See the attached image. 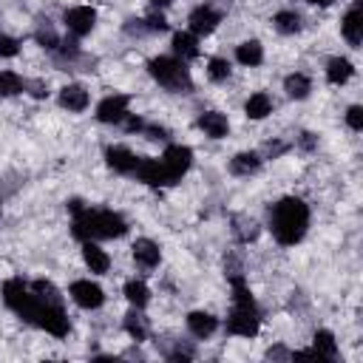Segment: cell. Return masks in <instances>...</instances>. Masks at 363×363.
I'll use <instances>...</instances> for the list:
<instances>
[{
  "label": "cell",
  "mask_w": 363,
  "mask_h": 363,
  "mask_svg": "<svg viewBox=\"0 0 363 363\" xmlns=\"http://www.w3.org/2000/svg\"><path fill=\"white\" fill-rule=\"evenodd\" d=\"M68 210L74 213V235L79 241H96V238H119L128 233V224L113 210H91L82 201H68Z\"/></svg>",
  "instance_id": "cell-1"
},
{
  "label": "cell",
  "mask_w": 363,
  "mask_h": 363,
  "mask_svg": "<svg viewBox=\"0 0 363 363\" xmlns=\"http://www.w3.org/2000/svg\"><path fill=\"white\" fill-rule=\"evenodd\" d=\"M269 227H272V235H275L278 244H284V247L298 244L306 235V227H309L306 201H301L298 196H286V199L275 201L272 210H269Z\"/></svg>",
  "instance_id": "cell-2"
},
{
  "label": "cell",
  "mask_w": 363,
  "mask_h": 363,
  "mask_svg": "<svg viewBox=\"0 0 363 363\" xmlns=\"http://www.w3.org/2000/svg\"><path fill=\"white\" fill-rule=\"evenodd\" d=\"M230 284H233V312L227 318V332L241 335V337H252L258 332V326H261L252 292L247 289V284H244V278L238 272H230Z\"/></svg>",
  "instance_id": "cell-3"
},
{
  "label": "cell",
  "mask_w": 363,
  "mask_h": 363,
  "mask_svg": "<svg viewBox=\"0 0 363 363\" xmlns=\"http://www.w3.org/2000/svg\"><path fill=\"white\" fill-rule=\"evenodd\" d=\"M147 71L162 88H167L173 94H190L193 91L190 71L184 68V60H179V57H153L147 62Z\"/></svg>",
  "instance_id": "cell-4"
},
{
  "label": "cell",
  "mask_w": 363,
  "mask_h": 363,
  "mask_svg": "<svg viewBox=\"0 0 363 363\" xmlns=\"http://www.w3.org/2000/svg\"><path fill=\"white\" fill-rule=\"evenodd\" d=\"M3 301H6L9 309H14L20 318H26V320H31V323H34L37 309H40V303H43L20 278H9V281L3 284Z\"/></svg>",
  "instance_id": "cell-5"
},
{
  "label": "cell",
  "mask_w": 363,
  "mask_h": 363,
  "mask_svg": "<svg viewBox=\"0 0 363 363\" xmlns=\"http://www.w3.org/2000/svg\"><path fill=\"white\" fill-rule=\"evenodd\" d=\"M34 323H37L40 329H45L48 335H54V337H65V335H68V329H71L68 315L62 312V306H60V303H45V301L40 303Z\"/></svg>",
  "instance_id": "cell-6"
},
{
  "label": "cell",
  "mask_w": 363,
  "mask_h": 363,
  "mask_svg": "<svg viewBox=\"0 0 363 363\" xmlns=\"http://www.w3.org/2000/svg\"><path fill=\"white\" fill-rule=\"evenodd\" d=\"M162 164H164V170H167L170 184H176V182L190 170V164H193V150H190L187 145H167V150H164V156H162Z\"/></svg>",
  "instance_id": "cell-7"
},
{
  "label": "cell",
  "mask_w": 363,
  "mask_h": 363,
  "mask_svg": "<svg viewBox=\"0 0 363 363\" xmlns=\"http://www.w3.org/2000/svg\"><path fill=\"white\" fill-rule=\"evenodd\" d=\"M68 292H71L74 303H77V306H82V309H99V306L105 303V292H102V286H99V284H94V281H88V278L74 281Z\"/></svg>",
  "instance_id": "cell-8"
},
{
  "label": "cell",
  "mask_w": 363,
  "mask_h": 363,
  "mask_svg": "<svg viewBox=\"0 0 363 363\" xmlns=\"http://www.w3.org/2000/svg\"><path fill=\"white\" fill-rule=\"evenodd\" d=\"M65 26L74 37H85L96 26V11L91 6H74V9L65 11Z\"/></svg>",
  "instance_id": "cell-9"
},
{
  "label": "cell",
  "mask_w": 363,
  "mask_h": 363,
  "mask_svg": "<svg viewBox=\"0 0 363 363\" xmlns=\"http://www.w3.org/2000/svg\"><path fill=\"white\" fill-rule=\"evenodd\" d=\"M128 96L125 94H113V96H105L99 105H96V119L105 122V125H116L128 116Z\"/></svg>",
  "instance_id": "cell-10"
},
{
  "label": "cell",
  "mask_w": 363,
  "mask_h": 363,
  "mask_svg": "<svg viewBox=\"0 0 363 363\" xmlns=\"http://www.w3.org/2000/svg\"><path fill=\"white\" fill-rule=\"evenodd\" d=\"M187 23H190V34L204 37V34H213V31H216V26L221 23V14H218L213 6H199V9L190 11Z\"/></svg>",
  "instance_id": "cell-11"
},
{
  "label": "cell",
  "mask_w": 363,
  "mask_h": 363,
  "mask_svg": "<svg viewBox=\"0 0 363 363\" xmlns=\"http://www.w3.org/2000/svg\"><path fill=\"white\" fill-rule=\"evenodd\" d=\"M133 176H136L139 182L150 184V187H164V184H170V179H167V170H164L162 159H139V162H136Z\"/></svg>",
  "instance_id": "cell-12"
},
{
  "label": "cell",
  "mask_w": 363,
  "mask_h": 363,
  "mask_svg": "<svg viewBox=\"0 0 363 363\" xmlns=\"http://www.w3.org/2000/svg\"><path fill=\"white\" fill-rule=\"evenodd\" d=\"M340 31H343V37H346V43L349 45H360V40H363V14H360V0H354L352 3V9L343 14V20H340Z\"/></svg>",
  "instance_id": "cell-13"
},
{
  "label": "cell",
  "mask_w": 363,
  "mask_h": 363,
  "mask_svg": "<svg viewBox=\"0 0 363 363\" xmlns=\"http://www.w3.org/2000/svg\"><path fill=\"white\" fill-rule=\"evenodd\" d=\"M133 258H136L139 267L153 269V267L162 261V250H159L156 241H150V238H139V241H133Z\"/></svg>",
  "instance_id": "cell-14"
},
{
  "label": "cell",
  "mask_w": 363,
  "mask_h": 363,
  "mask_svg": "<svg viewBox=\"0 0 363 363\" xmlns=\"http://www.w3.org/2000/svg\"><path fill=\"white\" fill-rule=\"evenodd\" d=\"M105 159H108V164L116 170V173H133L136 170V156L128 150V147H122V145H111L108 150H105Z\"/></svg>",
  "instance_id": "cell-15"
},
{
  "label": "cell",
  "mask_w": 363,
  "mask_h": 363,
  "mask_svg": "<svg viewBox=\"0 0 363 363\" xmlns=\"http://www.w3.org/2000/svg\"><path fill=\"white\" fill-rule=\"evenodd\" d=\"M199 128H201L210 139H221V136H227L230 122H227V116L218 113V111H204V113L199 116Z\"/></svg>",
  "instance_id": "cell-16"
},
{
  "label": "cell",
  "mask_w": 363,
  "mask_h": 363,
  "mask_svg": "<svg viewBox=\"0 0 363 363\" xmlns=\"http://www.w3.org/2000/svg\"><path fill=\"white\" fill-rule=\"evenodd\" d=\"M82 258H85V264H88L91 272H108V267H111L108 252L99 244H94V241H85L82 244Z\"/></svg>",
  "instance_id": "cell-17"
},
{
  "label": "cell",
  "mask_w": 363,
  "mask_h": 363,
  "mask_svg": "<svg viewBox=\"0 0 363 363\" xmlns=\"http://www.w3.org/2000/svg\"><path fill=\"white\" fill-rule=\"evenodd\" d=\"M352 74H354V65H352L346 57H332V60L326 62V79H329L332 85H343V82H349Z\"/></svg>",
  "instance_id": "cell-18"
},
{
  "label": "cell",
  "mask_w": 363,
  "mask_h": 363,
  "mask_svg": "<svg viewBox=\"0 0 363 363\" xmlns=\"http://www.w3.org/2000/svg\"><path fill=\"white\" fill-rule=\"evenodd\" d=\"M216 326H218V320L210 315V312H190L187 315V329L196 335V337H210L213 332H216Z\"/></svg>",
  "instance_id": "cell-19"
},
{
  "label": "cell",
  "mask_w": 363,
  "mask_h": 363,
  "mask_svg": "<svg viewBox=\"0 0 363 363\" xmlns=\"http://www.w3.org/2000/svg\"><path fill=\"white\" fill-rule=\"evenodd\" d=\"M60 105L68 111H85L88 108V91L82 85H65L60 91Z\"/></svg>",
  "instance_id": "cell-20"
},
{
  "label": "cell",
  "mask_w": 363,
  "mask_h": 363,
  "mask_svg": "<svg viewBox=\"0 0 363 363\" xmlns=\"http://www.w3.org/2000/svg\"><path fill=\"white\" fill-rule=\"evenodd\" d=\"M173 51H176L179 60H193V57H199V40H196V34H190V31L173 34Z\"/></svg>",
  "instance_id": "cell-21"
},
{
  "label": "cell",
  "mask_w": 363,
  "mask_h": 363,
  "mask_svg": "<svg viewBox=\"0 0 363 363\" xmlns=\"http://www.w3.org/2000/svg\"><path fill=\"white\" fill-rule=\"evenodd\" d=\"M235 60L241 62V65H261L264 62V48H261V43L258 40H247V43H241L238 48H235Z\"/></svg>",
  "instance_id": "cell-22"
},
{
  "label": "cell",
  "mask_w": 363,
  "mask_h": 363,
  "mask_svg": "<svg viewBox=\"0 0 363 363\" xmlns=\"http://www.w3.org/2000/svg\"><path fill=\"white\" fill-rule=\"evenodd\" d=\"M258 167H261V159H258V153H252V150L235 153V156L230 159V170H233L235 176H250V173H255Z\"/></svg>",
  "instance_id": "cell-23"
},
{
  "label": "cell",
  "mask_w": 363,
  "mask_h": 363,
  "mask_svg": "<svg viewBox=\"0 0 363 363\" xmlns=\"http://www.w3.org/2000/svg\"><path fill=\"white\" fill-rule=\"evenodd\" d=\"M312 343H315L312 352H315L318 357H326V360H335V357H337V343H335V335H332V332L318 329L315 337H312Z\"/></svg>",
  "instance_id": "cell-24"
},
{
  "label": "cell",
  "mask_w": 363,
  "mask_h": 363,
  "mask_svg": "<svg viewBox=\"0 0 363 363\" xmlns=\"http://www.w3.org/2000/svg\"><path fill=\"white\" fill-rule=\"evenodd\" d=\"M284 88H286V94H289L292 99H306L309 91H312V79L298 71V74H289V77L284 79Z\"/></svg>",
  "instance_id": "cell-25"
},
{
  "label": "cell",
  "mask_w": 363,
  "mask_h": 363,
  "mask_svg": "<svg viewBox=\"0 0 363 363\" xmlns=\"http://www.w3.org/2000/svg\"><path fill=\"white\" fill-rule=\"evenodd\" d=\"M244 111H247L250 119H264L267 113H272V99H269L264 91H258V94H252V96L247 99Z\"/></svg>",
  "instance_id": "cell-26"
},
{
  "label": "cell",
  "mask_w": 363,
  "mask_h": 363,
  "mask_svg": "<svg viewBox=\"0 0 363 363\" xmlns=\"http://www.w3.org/2000/svg\"><path fill=\"white\" fill-rule=\"evenodd\" d=\"M272 23H275V28H278L281 34H298V31H301V14L292 11V9L278 11V14L272 17Z\"/></svg>",
  "instance_id": "cell-27"
},
{
  "label": "cell",
  "mask_w": 363,
  "mask_h": 363,
  "mask_svg": "<svg viewBox=\"0 0 363 363\" xmlns=\"http://www.w3.org/2000/svg\"><path fill=\"white\" fill-rule=\"evenodd\" d=\"M125 298H128L136 309H142V306L150 301V289H147L142 281H128V284H125Z\"/></svg>",
  "instance_id": "cell-28"
},
{
  "label": "cell",
  "mask_w": 363,
  "mask_h": 363,
  "mask_svg": "<svg viewBox=\"0 0 363 363\" xmlns=\"http://www.w3.org/2000/svg\"><path fill=\"white\" fill-rule=\"evenodd\" d=\"M26 82L20 79V74L14 71H0V96H14V94H23Z\"/></svg>",
  "instance_id": "cell-29"
},
{
  "label": "cell",
  "mask_w": 363,
  "mask_h": 363,
  "mask_svg": "<svg viewBox=\"0 0 363 363\" xmlns=\"http://www.w3.org/2000/svg\"><path fill=\"white\" fill-rule=\"evenodd\" d=\"M207 77H210L213 82H224V79L230 77V62H227L224 57H213V60L207 62Z\"/></svg>",
  "instance_id": "cell-30"
},
{
  "label": "cell",
  "mask_w": 363,
  "mask_h": 363,
  "mask_svg": "<svg viewBox=\"0 0 363 363\" xmlns=\"http://www.w3.org/2000/svg\"><path fill=\"white\" fill-rule=\"evenodd\" d=\"M125 329H128V335H130L133 340H145V320H142L136 312L125 315Z\"/></svg>",
  "instance_id": "cell-31"
},
{
  "label": "cell",
  "mask_w": 363,
  "mask_h": 363,
  "mask_svg": "<svg viewBox=\"0 0 363 363\" xmlns=\"http://www.w3.org/2000/svg\"><path fill=\"white\" fill-rule=\"evenodd\" d=\"M37 43L45 45L48 51H60V43H62V40H60L51 28H40V31H37Z\"/></svg>",
  "instance_id": "cell-32"
},
{
  "label": "cell",
  "mask_w": 363,
  "mask_h": 363,
  "mask_svg": "<svg viewBox=\"0 0 363 363\" xmlns=\"http://www.w3.org/2000/svg\"><path fill=\"white\" fill-rule=\"evenodd\" d=\"M346 125H349L352 130H360V128H363V108H360V105H352V108L346 111Z\"/></svg>",
  "instance_id": "cell-33"
},
{
  "label": "cell",
  "mask_w": 363,
  "mask_h": 363,
  "mask_svg": "<svg viewBox=\"0 0 363 363\" xmlns=\"http://www.w3.org/2000/svg\"><path fill=\"white\" fill-rule=\"evenodd\" d=\"M17 51H20V43H17L14 37L0 34V57H14Z\"/></svg>",
  "instance_id": "cell-34"
},
{
  "label": "cell",
  "mask_w": 363,
  "mask_h": 363,
  "mask_svg": "<svg viewBox=\"0 0 363 363\" xmlns=\"http://www.w3.org/2000/svg\"><path fill=\"white\" fill-rule=\"evenodd\" d=\"M164 28H167V20L162 14H150L145 20V31H164Z\"/></svg>",
  "instance_id": "cell-35"
},
{
  "label": "cell",
  "mask_w": 363,
  "mask_h": 363,
  "mask_svg": "<svg viewBox=\"0 0 363 363\" xmlns=\"http://www.w3.org/2000/svg\"><path fill=\"white\" fill-rule=\"evenodd\" d=\"M122 122H125V128H128V130H145V122H142L139 116H130V113H128Z\"/></svg>",
  "instance_id": "cell-36"
},
{
  "label": "cell",
  "mask_w": 363,
  "mask_h": 363,
  "mask_svg": "<svg viewBox=\"0 0 363 363\" xmlns=\"http://www.w3.org/2000/svg\"><path fill=\"white\" fill-rule=\"evenodd\" d=\"M147 133H150V139H167L164 128H147Z\"/></svg>",
  "instance_id": "cell-37"
},
{
  "label": "cell",
  "mask_w": 363,
  "mask_h": 363,
  "mask_svg": "<svg viewBox=\"0 0 363 363\" xmlns=\"http://www.w3.org/2000/svg\"><path fill=\"white\" fill-rule=\"evenodd\" d=\"M301 145H303V147H312V145H315L312 133H301Z\"/></svg>",
  "instance_id": "cell-38"
},
{
  "label": "cell",
  "mask_w": 363,
  "mask_h": 363,
  "mask_svg": "<svg viewBox=\"0 0 363 363\" xmlns=\"http://www.w3.org/2000/svg\"><path fill=\"white\" fill-rule=\"evenodd\" d=\"M150 3H153V6H170L173 0H150Z\"/></svg>",
  "instance_id": "cell-39"
},
{
  "label": "cell",
  "mask_w": 363,
  "mask_h": 363,
  "mask_svg": "<svg viewBox=\"0 0 363 363\" xmlns=\"http://www.w3.org/2000/svg\"><path fill=\"white\" fill-rule=\"evenodd\" d=\"M306 3H315V6H329L332 0H306Z\"/></svg>",
  "instance_id": "cell-40"
}]
</instances>
